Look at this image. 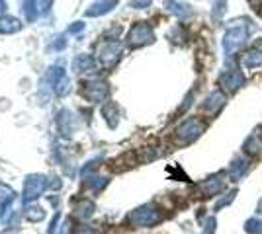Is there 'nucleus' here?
Instances as JSON below:
<instances>
[{"instance_id": "f257e3e1", "label": "nucleus", "mask_w": 262, "mask_h": 234, "mask_svg": "<svg viewBox=\"0 0 262 234\" xmlns=\"http://www.w3.org/2000/svg\"><path fill=\"white\" fill-rule=\"evenodd\" d=\"M80 94H82V98H86L88 101L98 103V101H102V100L108 96V84H106V82H100V80L86 82Z\"/></svg>"}, {"instance_id": "f03ea898", "label": "nucleus", "mask_w": 262, "mask_h": 234, "mask_svg": "<svg viewBox=\"0 0 262 234\" xmlns=\"http://www.w3.org/2000/svg\"><path fill=\"white\" fill-rule=\"evenodd\" d=\"M129 220L137 226H151L161 220V215L153 207H143V209H137L133 215H129Z\"/></svg>"}, {"instance_id": "7ed1b4c3", "label": "nucleus", "mask_w": 262, "mask_h": 234, "mask_svg": "<svg viewBox=\"0 0 262 234\" xmlns=\"http://www.w3.org/2000/svg\"><path fill=\"white\" fill-rule=\"evenodd\" d=\"M45 189V178L43 176H28L26 180V185H24V203L39 197Z\"/></svg>"}, {"instance_id": "20e7f679", "label": "nucleus", "mask_w": 262, "mask_h": 234, "mask_svg": "<svg viewBox=\"0 0 262 234\" xmlns=\"http://www.w3.org/2000/svg\"><path fill=\"white\" fill-rule=\"evenodd\" d=\"M119 55V45L115 41H104L102 45H98V61L104 67H110L112 63H115Z\"/></svg>"}, {"instance_id": "39448f33", "label": "nucleus", "mask_w": 262, "mask_h": 234, "mask_svg": "<svg viewBox=\"0 0 262 234\" xmlns=\"http://www.w3.org/2000/svg\"><path fill=\"white\" fill-rule=\"evenodd\" d=\"M151 39H153L151 28H149V26H145V24H137L133 30L129 32V43L133 45V47L143 45V43H147V41H151Z\"/></svg>"}, {"instance_id": "423d86ee", "label": "nucleus", "mask_w": 262, "mask_h": 234, "mask_svg": "<svg viewBox=\"0 0 262 234\" xmlns=\"http://www.w3.org/2000/svg\"><path fill=\"white\" fill-rule=\"evenodd\" d=\"M117 6V0H98V2H94L86 12H84V16L86 18H96V16H104V14H108L112 8H115Z\"/></svg>"}, {"instance_id": "0eeeda50", "label": "nucleus", "mask_w": 262, "mask_h": 234, "mask_svg": "<svg viewBox=\"0 0 262 234\" xmlns=\"http://www.w3.org/2000/svg\"><path fill=\"white\" fill-rule=\"evenodd\" d=\"M22 28V22L10 16H0V33H16Z\"/></svg>"}, {"instance_id": "6e6552de", "label": "nucleus", "mask_w": 262, "mask_h": 234, "mask_svg": "<svg viewBox=\"0 0 262 234\" xmlns=\"http://www.w3.org/2000/svg\"><path fill=\"white\" fill-rule=\"evenodd\" d=\"M94 68V61L88 57V55H78L75 61H73V70L75 72H88Z\"/></svg>"}, {"instance_id": "1a4fd4ad", "label": "nucleus", "mask_w": 262, "mask_h": 234, "mask_svg": "<svg viewBox=\"0 0 262 234\" xmlns=\"http://www.w3.org/2000/svg\"><path fill=\"white\" fill-rule=\"evenodd\" d=\"M12 201H14V191L6 185H0V217L6 213V209L10 207Z\"/></svg>"}, {"instance_id": "9d476101", "label": "nucleus", "mask_w": 262, "mask_h": 234, "mask_svg": "<svg viewBox=\"0 0 262 234\" xmlns=\"http://www.w3.org/2000/svg\"><path fill=\"white\" fill-rule=\"evenodd\" d=\"M22 8L28 22H34L37 18V0H22Z\"/></svg>"}, {"instance_id": "9b49d317", "label": "nucleus", "mask_w": 262, "mask_h": 234, "mask_svg": "<svg viewBox=\"0 0 262 234\" xmlns=\"http://www.w3.org/2000/svg\"><path fill=\"white\" fill-rule=\"evenodd\" d=\"M53 90H55L57 96H65V94H69V90H71V82H69L67 74H65L63 78H59V80L53 84Z\"/></svg>"}, {"instance_id": "f8f14e48", "label": "nucleus", "mask_w": 262, "mask_h": 234, "mask_svg": "<svg viewBox=\"0 0 262 234\" xmlns=\"http://www.w3.org/2000/svg\"><path fill=\"white\" fill-rule=\"evenodd\" d=\"M43 217H45V211H43L41 207H30V209L26 211V218H28V220H32V222L41 220Z\"/></svg>"}, {"instance_id": "ddd939ff", "label": "nucleus", "mask_w": 262, "mask_h": 234, "mask_svg": "<svg viewBox=\"0 0 262 234\" xmlns=\"http://www.w3.org/2000/svg\"><path fill=\"white\" fill-rule=\"evenodd\" d=\"M92 209H94V205L90 201H82L80 207H78V213L84 215V217H88V215H92Z\"/></svg>"}, {"instance_id": "4468645a", "label": "nucleus", "mask_w": 262, "mask_h": 234, "mask_svg": "<svg viewBox=\"0 0 262 234\" xmlns=\"http://www.w3.org/2000/svg\"><path fill=\"white\" fill-rule=\"evenodd\" d=\"M55 39H57V41L49 45V51H51V49H53V51H61V49H63V47L67 45V41H65L63 37H55Z\"/></svg>"}, {"instance_id": "2eb2a0df", "label": "nucleus", "mask_w": 262, "mask_h": 234, "mask_svg": "<svg viewBox=\"0 0 262 234\" xmlns=\"http://www.w3.org/2000/svg\"><path fill=\"white\" fill-rule=\"evenodd\" d=\"M84 30V24L82 22H75L71 28H69V33H78V32H82Z\"/></svg>"}, {"instance_id": "dca6fc26", "label": "nucleus", "mask_w": 262, "mask_h": 234, "mask_svg": "<svg viewBox=\"0 0 262 234\" xmlns=\"http://www.w3.org/2000/svg\"><path fill=\"white\" fill-rule=\"evenodd\" d=\"M149 2H151V0H133V2H131V6H133V8H147Z\"/></svg>"}, {"instance_id": "f3484780", "label": "nucleus", "mask_w": 262, "mask_h": 234, "mask_svg": "<svg viewBox=\"0 0 262 234\" xmlns=\"http://www.w3.org/2000/svg\"><path fill=\"white\" fill-rule=\"evenodd\" d=\"M51 2H53V0H41V12H43V14H47V12H49Z\"/></svg>"}, {"instance_id": "a211bd4d", "label": "nucleus", "mask_w": 262, "mask_h": 234, "mask_svg": "<svg viewBox=\"0 0 262 234\" xmlns=\"http://www.w3.org/2000/svg\"><path fill=\"white\" fill-rule=\"evenodd\" d=\"M6 10V0H0V12Z\"/></svg>"}]
</instances>
